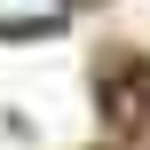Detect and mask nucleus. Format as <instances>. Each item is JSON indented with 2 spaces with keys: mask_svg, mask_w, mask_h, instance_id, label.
Wrapping results in <instances>:
<instances>
[{
  "mask_svg": "<svg viewBox=\"0 0 150 150\" xmlns=\"http://www.w3.org/2000/svg\"><path fill=\"white\" fill-rule=\"evenodd\" d=\"M71 0H0V32H47Z\"/></svg>",
  "mask_w": 150,
  "mask_h": 150,
  "instance_id": "1",
  "label": "nucleus"
}]
</instances>
